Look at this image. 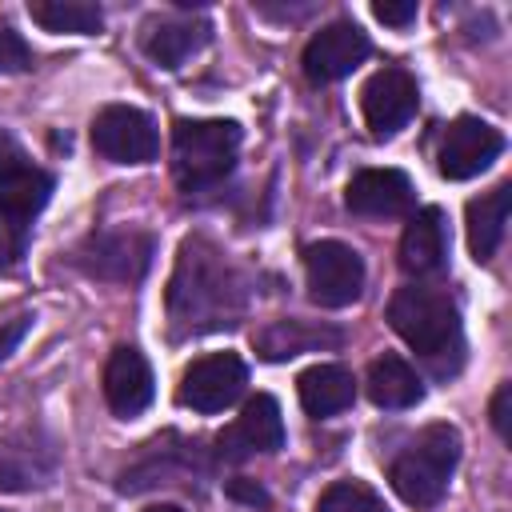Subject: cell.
Returning a JSON list of instances; mask_svg holds the SVG:
<instances>
[{
	"instance_id": "obj_1",
	"label": "cell",
	"mask_w": 512,
	"mask_h": 512,
	"mask_svg": "<svg viewBox=\"0 0 512 512\" xmlns=\"http://www.w3.org/2000/svg\"><path fill=\"white\" fill-rule=\"evenodd\" d=\"M244 296V276L224 260L216 244L200 236L180 244L168 284V316L180 336L232 328L244 316Z\"/></svg>"
},
{
	"instance_id": "obj_2",
	"label": "cell",
	"mask_w": 512,
	"mask_h": 512,
	"mask_svg": "<svg viewBox=\"0 0 512 512\" xmlns=\"http://www.w3.org/2000/svg\"><path fill=\"white\" fill-rule=\"evenodd\" d=\"M388 324L392 332L436 368V376H448L464 360V328L460 308L444 288L432 284H404L388 300Z\"/></svg>"
},
{
	"instance_id": "obj_3",
	"label": "cell",
	"mask_w": 512,
	"mask_h": 512,
	"mask_svg": "<svg viewBox=\"0 0 512 512\" xmlns=\"http://www.w3.org/2000/svg\"><path fill=\"white\" fill-rule=\"evenodd\" d=\"M236 120H176L172 128V172L176 184L192 192H212L236 164L240 152Z\"/></svg>"
},
{
	"instance_id": "obj_4",
	"label": "cell",
	"mask_w": 512,
	"mask_h": 512,
	"mask_svg": "<svg viewBox=\"0 0 512 512\" xmlns=\"http://www.w3.org/2000/svg\"><path fill=\"white\" fill-rule=\"evenodd\" d=\"M460 464V432L452 424H428L416 440L392 460L388 480L404 504L428 508L448 492V480Z\"/></svg>"
},
{
	"instance_id": "obj_5",
	"label": "cell",
	"mask_w": 512,
	"mask_h": 512,
	"mask_svg": "<svg viewBox=\"0 0 512 512\" xmlns=\"http://www.w3.org/2000/svg\"><path fill=\"white\" fill-rule=\"evenodd\" d=\"M304 280L320 308H348L364 292V260L340 240H316L304 248Z\"/></svg>"
},
{
	"instance_id": "obj_6",
	"label": "cell",
	"mask_w": 512,
	"mask_h": 512,
	"mask_svg": "<svg viewBox=\"0 0 512 512\" xmlns=\"http://www.w3.org/2000/svg\"><path fill=\"white\" fill-rule=\"evenodd\" d=\"M92 148L112 164H148L160 152V132L148 112L132 104H108L92 120Z\"/></svg>"
},
{
	"instance_id": "obj_7",
	"label": "cell",
	"mask_w": 512,
	"mask_h": 512,
	"mask_svg": "<svg viewBox=\"0 0 512 512\" xmlns=\"http://www.w3.org/2000/svg\"><path fill=\"white\" fill-rule=\"evenodd\" d=\"M244 384H248V368L236 352H208L184 368L176 400L192 412H224L244 396Z\"/></svg>"
},
{
	"instance_id": "obj_8",
	"label": "cell",
	"mask_w": 512,
	"mask_h": 512,
	"mask_svg": "<svg viewBox=\"0 0 512 512\" xmlns=\"http://www.w3.org/2000/svg\"><path fill=\"white\" fill-rule=\"evenodd\" d=\"M416 108H420V88H416L412 72L400 64H384L360 88V112H364V124L376 140L396 136L416 116Z\"/></svg>"
},
{
	"instance_id": "obj_9",
	"label": "cell",
	"mask_w": 512,
	"mask_h": 512,
	"mask_svg": "<svg viewBox=\"0 0 512 512\" xmlns=\"http://www.w3.org/2000/svg\"><path fill=\"white\" fill-rule=\"evenodd\" d=\"M504 152V136L480 120V116H460L444 128L440 148H436V168L444 180H472L480 176L496 156Z\"/></svg>"
},
{
	"instance_id": "obj_10",
	"label": "cell",
	"mask_w": 512,
	"mask_h": 512,
	"mask_svg": "<svg viewBox=\"0 0 512 512\" xmlns=\"http://www.w3.org/2000/svg\"><path fill=\"white\" fill-rule=\"evenodd\" d=\"M152 260V236L144 232H96L76 248V264L88 276L132 284L148 272Z\"/></svg>"
},
{
	"instance_id": "obj_11",
	"label": "cell",
	"mask_w": 512,
	"mask_h": 512,
	"mask_svg": "<svg viewBox=\"0 0 512 512\" xmlns=\"http://www.w3.org/2000/svg\"><path fill=\"white\" fill-rule=\"evenodd\" d=\"M284 448V416H280V404L268 396V392H256L240 416L216 436V456L220 460H248L256 452H276Z\"/></svg>"
},
{
	"instance_id": "obj_12",
	"label": "cell",
	"mask_w": 512,
	"mask_h": 512,
	"mask_svg": "<svg viewBox=\"0 0 512 512\" xmlns=\"http://www.w3.org/2000/svg\"><path fill=\"white\" fill-rule=\"evenodd\" d=\"M372 44L368 36L352 24V20H336V24H324L308 44H304V76L312 84H332V80H344L352 68H360L368 60Z\"/></svg>"
},
{
	"instance_id": "obj_13",
	"label": "cell",
	"mask_w": 512,
	"mask_h": 512,
	"mask_svg": "<svg viewBox=\"0 0 512 512\" xmlns=\"http://www.w3.org/2000/svg\"><path fill=\"white\" fill-rule=\"evenodd\" d=\"M344 204H348V212H356V216L388 220V216L412 212L416 192H412V180H408L400 168H364V172H356V176L348 180Z\"/></svg>"
},
{
	"instance_id": "obj_14",
	"label": "cell",
	"mask_w": 512,
	"mask_h": 512,
	"mask_svg": "<svg viewBox=\"0 0 512 512\" xmlns=\"http://www.w3.org/2000/svg\"><path fill=\"white\" fill-rule=\"evenodd\" d=\"M156 396V380H152V368L144 360L140 348L132 344H120L112 348L108 364H104V400L116 416H140Z\"/></svg>"
},
{
	"instance_id": "obj_15",
	"label": "cell",
	"mask_w": 512,
	"mask_h": 512,
	"mask_svg": "<svg viewBox=\"0 0 512 512\" xmlns=\"http://www.w3.org/2000/svg\"><path fill=\"white\" fill-rule=\"evenodd\" d=\"M448 264V220L436 204L420 208L400 236V268L408 276H436Z\"/></svg>"
},
{
	"instance_id": "obj_16",
	"label": "cell",
	"mask_w": 512,
	"mask_h": 512,
	"mask_svg": "<svg viewBox=\"0 0 512 512\" xmlns=\"http://www.w3.org/2000/svg\"><path fill=\"white\" fill-rule=\"evenodd\" d=\"M212 28L204 20H180V16H164V20H148L144 24V56L160 68H180L184 60H192L204 44H208Z\"/></svg>"
},
{
	"instance_id": "obj_17",
	"label": "cell",
	"mask_w": 512,
	"mask_h": 512,
	"mask_svg": "<svg viewBox=\"0 0 512 512\" xmlns=\"http://www.w3.org/2000/svg\"><path fill=\"white\" fill-rule=\"evenodd\" d=\"M364 392H368V400L376 408H392L396 412V408H412V404L424 400V380H420V372L404 356L384 352V356H376L368 364Z\"/></svg>"
},
{
	"instance_id": "obj_18",
	"label": "cell",
	"mask_w": 512,
	"mask_h": 512,
	"mask_svg": "<svg viewBox=\"0 0 512 512\" xmlns=\"http://www.w3.org/2000/svg\"><path fill=\"white\" fill-rule=\"evenodd\" d=\"M296 392H300L304 412L324 420V416L344 412L356 400V380H352V372L344 364H312L308 372H300Z\"/></svg>"
},
{
	"instance_id": "obj_19",
	"label": "cell",
	"mask_w": 512,
	"mask_h": 512,
	"mask_svg": "<svg viewBox=\"0 0 512 512\" xmlns=\"http://www.w3.org/2000/svg\"><path fill=\"white\" fill-rule=\"evenodd\" d=\"M508 208H512V184H496L492 192L468 200V248H472L476 264L496 256V248L504 240Z\"/></svg>"
},
{
	"instance_id": "obj_20",
	"label": "cell",
	"mask_w": 512,
	"mask_h": 512,
	"mask_svg": "<svg viewBox=\"0 0 512 512\" xmlns=\"http://www.w3.org/2000/svg\"><path fill=\"white\" fill-rule=\"evenodd\" d=\"M340 344V332L336 328H320V324H308V320H272L268 328L256 332V352L272 364L280 360H292L300 352H316V348H332Z\"/></svg>"
},
{
	"instance_id": "obj_21",
	"label": "cell",
	"mask_w": 512,
	"mask_h": 512,
	"mask_svg": "<svg viewBox=\"0 0 512 512\" xmlns=\"http://www.w3.org/2000/svg\"><path fill=\"white\" fill-rule=\"evenodd\" d=\"M56 472V452L36 440H4L0 444V492H24L48 484Z\"/></svg>"
},
{
	"instance_id": "obj_22",
	"label": "cell",
	"mask_w": 512,
	"mask_h": 512,
	"mask_svg": "<svg viewBox=\"0 0 512 512\" xmlns=\"http://www.w3.org/2000/svg\"><path fill=\"white\" fill-rule=\"evenodd\" d=\"M48 196H52V176L44 168L20 164L0 176V212H8L20 224H28L48 204Z\"/></svg>"
},
{
	"instance_id": "obj_23",
	"label": "cell",
	"mask_w": 512,
	"mask_h": 512,
	"mask_svg": "<svg viewBox=\"0 0 512 512\" xmlns=\"http://www.w3.org/2000/svg\"><path fill=\"white\" fill-rule=\"evenodd\" d=\"M28 16L44 32H68V36H96L104 28V12L88 0H28Z\"/></svg>"
},
{
	"instance_id": "obj_24",
	"label": "cell",
	"mask_w": 512,
	"mask_h": 512,
	"mask_svg": "<svg viewBox=\"0 0 512 512\" xmlns=\"http://www.w3.org/2000/svg\"><path fill=\"white\" fill-rule=\"evenodd\" d=\"M316 512H388V504L364 480H336L320 492Z\"/></svg>"
},
{
	"instance_id": "obj_25",
	"label": "cell",
	"mask_w": 512,
	"mask_h": 512,
	"mask_svg": "<svg viewBox=\"0 0 512 512\" xmlns=\"http://www.w3.org/2000/svg\"><path fill=\"white\" fill-rule=\"evenodd\" d=\"M24 248H28V224H20L8 212H0V268L4 272L16 268L20 256H24Z\"/></svg>"
},
{
	"instance_id": "obj_26",
	"label": "cell",
	"mask_w": 512,
	"mask_h": 512,
	"mask_svg": "<svg viewBox=\"0 0 512 512\" xmlns=\"http://www.w3.org/2000/svg\"><path fill=\"white\" fill-rule=\"evenodd\" d=\"M32 68V48L16 28L0 24V72H28Z\"/></svg>"
},
{
	"instance_id": "obj_27",
	"label": "cell",
	"mask_w": 512,
	"mask_h": 512,
	"mask_svg": "<svg viewBox=\"0 0 512 512\" xmlns=\"http://www.w3.org/2000/svg\"><path fill=\"white\" fill-rule=\"evenodd\" d=\"M372 16L380 24H392V28H408L416 20V0H376L372 4Z\"/></svg>"
},
{
	"instance_id": "obj_28",
	"label": "cell",
	"mask_w": 512,
	"mask_h": 512,
	"mask_svg": "<svg viewBox=\"0 0 512 512\" xmlns=\"http://www.w3.org/2000/svg\"><path fill=\"white\" fill-rule=\"evenodd\" d=\"M20 164H28V156H24L20 140H16L8 128H0V176H4V172H12V168H20Z\"/></svg>"
},
{
	"instance_id": "obj_29",
	"label": "cell",
	"mask_w": 512,
	"mask_h": 512,
	"mask_svg": "<svg viewBox=\"0 0 512 512\" xmlns=\"http://www.w3.org/2000/svg\"><path fill=\"white\" fill-rule=\"evenodd\" d=\"M508 400H512V388H508V384H500V388H496V396H492V424H496V432H500L504 440H508V432H512Z\"/></svg>"
},
{
	"instance_id": "obj_30",
	"label": "cell",
	"mask_w": 512,
	"mask_h": 512,
	"mask_svg": "<svg viewBox=\"0 0 512 512\" xmlns=\"http://www.w3.org/2000/svg\"><path fill=\"white\" fill-rule=\"evenodd\" d=\"M28 328H32V316H16L8 328H0V360H4L20 340H24V332H28Z\"/></svg>"
},
{
	"instance_id": "obj_31",
	"label": "cell",
	"mask_w": 512,
	"mask_h": 512,
	"mask_svg": "<svg viewBox=\"0 0 512 512\" xmlns=\"http://www.w3.org/2000/svg\"><path fill=\"white\" fill-rule=\"evenodd\" d=\"M228 496L248 500V504H268V492H264L256 480H232V484H228Z\"/></svg>"
},
{
	"instance_id": "obj_32",
	"label": "cell",
	"mask_w": 512,
	"mask_h": 512,
	"mask_svg": "<svg viewBox=\"0 0 512 512\" xmlns=\"http://www.w3.org/2000/svg\"><path fill=\"white\" fill-rule=\"evenodd\" d=\"M144 512H184V508H176V504H152V508H144Z\"/></svg>"
}]
</instances>
